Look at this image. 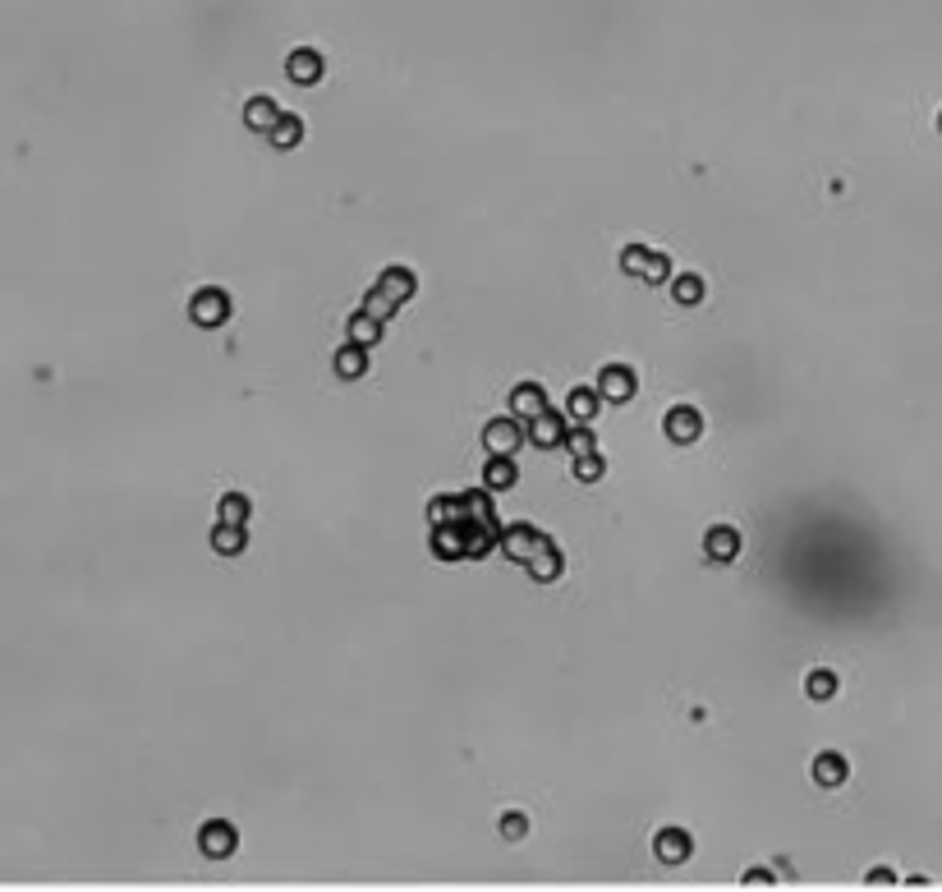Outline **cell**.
<instances>
[{
  "label": "cell",
  "instance_id": "cell-1",
  "mask_svg": "<svg viewBox=\"0 0 942 892\" xmlns=\"http://www.w3.org/2000/svg\"><path fill=\"white\" fill-rule=\"evenodd\" d=\"M520 441H529V428H525V419H515V414L492 419V423L483 428V446H487V456H515V451H520Z\"/></svg>",
  "mask_w": 942,
  "mask_h": 892
},
{
  "label": "cell",
  "instance_id": "cell-2",
  "mask_svg": "<svg viewBox=\"0 0 942 892\" xmlns=\"http://www.w3.org/2000/svg\"><path fill=\"white\" fill-rule=\"evenodd\" d=\"M189 318H193L198 327H221V322L231 318V294L216 290V285L198 290L193 300H189Z\"/></svg>",
  "mask_w": 942,
  "mask_h": 892
},
{
  "label": "cell",
  "instance_id": "cell-3",
  "mask_svg": "<svg viewBox=\"0 0 942 892\" xmlns=\"http://www.w3.org/2000/svg\"><path fill=\"white\" fill-rule=\"evenodd\" d=\"M198 847H202V856H211V860H226V856H235V847H240V833H235L226 819H211V824H202V833H198Z\"/></svg>",
  "mask_w": 942,
  "mask_h": 892
},
{
  "label": "cell",
  "instance_id": "cell-4",
  "mask_svg": "<svg viewBox=\"0 0 942 892\" xmlns=\"http://www.w3.org/2000/svg\"><path fill=\"white\" fill-rule=\"evenodd\" d=\"M634 387H639V378L630 373L625 363H607V368H603V378H598V391H603V401H616V405L634 401Z\"/></svg>",
  "mask_w": 942,
  "mask_h": 892
},
{
  "label": "cell",
  "instance_id": "cell-5",
  "mask_svg": "<svg viewBox=\"0 0 942 892\" xmlns=\"http://www.w3.org/2000/svg\"><path fill=\"white\" fill-rule=\"evenodd\" d=\"M667 437H672L676 446H694V441L703 437V414H699L694 405H676V410L667 414Z\"/></svg>",
  "mask_w": 942,
  "mask_h": 892
},
{
  "label": "cell",
  "instance_id": "cell-6",
  "mask_svg": "<svg viewBox=\"0 0 942 892\" xmlns=\"http://www.w3.org/2000/svg\"><path fill=\"white\" fill-rule=\"evenodd\" d=\"M543 543H547V539H543L534 525H511V530L501 534V552H505V557H515V561H529Z\"/></svg>",
  "mask_w": 942,
  "mask_h": 892
},
{
  "label": "cell",
  "instance_id": "cell-7",
  "mask_svg": "<svg viewBox=\"0 0 942 892\" xmlns=\"http://www.w3.org/2000/svg\"><path fill=\"white\" fill-rule=\"evenodd\" d=\"M285 69H289V79L295 84H304V88H313L318 79H322V55L313 51V46H299V51H289V60H285Z\"/></svg>",
  "mask_w": 942,
  "mask_h": 892
},
{
  "label": "cell",
  "instance_id": "cell-8",
  "mask_svg": "<svg viewBox=\"0 0 942 892\" xmlns=\"http://www.w3.org/2000/svg\"><path fill=\"white\" fill-rule=\"evenodd\" d=\"M653 847H658V860H662V865H685L690 851H694V842H690L685 828H662V833L653 837Z\"/></svg>",
  "mask_w": 942,
  "mask_h": 892
},
{
  "label": "cell",
  "instance_id": "cell-9",
  "mask_svg": "<svg viewBox=\"0 0 942 892\" xmlns=\"http://www.w3.org/2000/svg\"><path fill=\"white\" fill-rule=\"evenodd\" d=\"M703 552H708V561H736L741 557V534L731 525H712L708 539H703Z\"/></svg>",
  "mask_w": 942,
  "mask_h": 892
},
{
  "label": "cell",
  "instance_id": "cell-10",
  "mask_svg": "<svg viewBox=\"0 0 942 892\" xmlns=\"http://www.w3.org/2000/svg\"><path fill=\"white\" fill-rule=\"evenodd\" d=\"M543 410H547V391H543L538 382H520V387L511 391V414H515V419L529 423V419H538Z\"/></svg>",
  "mask_w": 942,
  "mask_h": 892
},
{
  "label": "cell",
  "instance_id": "cell-11",
  "mask_svg": "<svg viewBox=\"0 0 942 892\" xmlns=\"http://www.w3.org/2000/svg\"><path fill=\"white\" fill-rule=\"evenodd\" d=\"M525 566H529V575H534L538 584H552V580H561V570H565V557H561V548H556V543H543V548H538V552H534Z\"/></svg>",
  "mask_w": 942,
  "mask_h": 892
},
{
  "label": "cell",
  "instance_id": "cell-12",
  "mask_svg": "<svg viewBox=\"0 0 942 892\" xmlns=\"http://www.w3.org/2000/svg\"><path fill=\"white\" fill-rule=\"evenodd\" d=\"M336 373L345 378V382H354V378H364L368 373V345H358V341H349V345H340L336 350Z\"/></svg>",
  "mask_w": 942,
  "mask_h": 892
},
{
  "label": "cell",
  "instance_id": "cell-13",
  "mask_svg": "<svg viewBox=\"0 0 942 892\" xmlns=\"http://www.w3.org/2000/svg\"><path fill=\"white\" fill-rule=\"evenodd\" d=\"M529 441L534 446H561L565 441V423L556 410H543L538 419H529Z\"/></svg>",
  "mask_w": 942,
  "mask_h": 892
},
{
  "label": "cell",
  "instance_id": "cell-14",
  "mask_svg": "<svg viewBox=\"0 0 942 892\" xmlns=\"http://www.w3.org/2000/svg\"><path fill=\"white\" fill-rule=\"evenodd\" d=\"M280 115H285V111H280L271 97H249V106H244V124L258 129V134H271Z\"/></svg>",
  "mask_w": 942,
  "mask_h": 892
},
{
  "label": "cell",
  "instance_id": "cell-15",
  "mask_svg": "<svg viewBox=\"0 0 942 892\" xmlns=\"http://www.w3.org/2000/svg\"><path fill=\"white\" fill-rule=\"evenodd\" d=\"M850 778V764H846V755H837V750H823L819 759H814V782L819 787H841Z\"/></svg>",
  "mask_w": 942,
  "mask_h": 892
},
{
  "label": "cell",
  "instance_id": "cell-16",
  "mask_svg": "<svg viewBox=\"0 0 942 892\" xmlns=\"http://www.w3.org/2000/svg\"><path fill=\"white\" fill-rule=\"evenodd\" d=\"M598 405H603V391H598V387H574V391L565 396V410H570L574 423H589V419L598 414Z\"/></svg>",
  "mask_w": 942,
  "mask_h": 892
},
{
  "label": "cell",
  "instance_id": "cell-17",
  "mask_svg": "<svg viewBox=\"0 0 942 892\" xmlns=\"http://www.w3.org/2000/svg\"><path fill=\"white\" fill-rule=\"evenodd\" d=\"M515 479H520V470H515V456H487L483 483H487L492 492H501V488H515Z\"/></svg>",
  "mask_w": 942,
  "mask_h": 892
},
{
  "label": "cell",
  "instance_id": "cell-18",
  "mask_svg": "<svg viewBox=\"0 0 942 892\" xmlns=\"http://www.w3.org/2000/svg\"><path fill=\"white\" fill-rule=\"evenodd\" d=\"M378 285L391 294V300H400V304H405V300H414V290H418V281H414V272H409V267H387V272L378 276Z\"/></svg>",
  "mask_w": 942,
  "mask_h": 892
},
{
  "label": "cell",
  "instance_id": "cell-19",
  "mask_svg": "<svg viewBox=\"0 0 942 892\" xmlns=\"http://www.w3.org/2000/svg\"><path fill=\"white\" fill-rule=\"evenodd\" d=\"M244 543H249L244 525H221V520H216V530H211V548H216V552H221V557H235V552H244Z\"/></svg>",
  "mask_w": 942,
  "mask_h": 892
},
{
  "label": "cell",
  "instance_id": "cell-20",
  "mask_svg": "<svg viewBox=\"0 0 942 892\" xmlns=\"http://www.w3.org/2000/svg\"><path fill=\"white\" fill-rule=\"evenodd\" d=\"M249 497L244 492H226L221 501H216V520H221V525H249Z\"/></svg>",
  "mask_w": 942,
  "mask_h": 892
},
{
  "label": "cell",
  "instance_id": "cell-21",
  "mask_svg": "<svg viewBox=\"0 0 942 892\" xmlns=\"http://www.w3.org/2000/svg\"><path fill=\"white\" fill-rule=\"evenodd\" d=\"M299 138H304V120H299V115H280V120H276V129H271V143L280 147V153H289V147H299Z\"/></svg>",
  "mask_w": 942,
  "mask_h": 892
},
{
  "label": "cell",
  "instance_id": "cell-22",
  "mask_svg": "<svg viewBox=\"0 0 942 892\" xmlns=\"http://www.w3.org/2000/svg\"><path fill=\"white\" fill-rule=\"evenodd\" d=\"M349 341H358V345H378V341H382V322H378L373 313L358 309V313L349 318Z\"/></svg>",
  "mask_w": 942,
  "mask_h": 892
},
{
  "label": "cell",
  "instance_id": "cell-23",
  "mask_svg": "<svg viewBox=\"0 0 942 892\" xmlns=\"http://www.w3.org/2000/svg\"><path fill=\"white\" fill-rule=\"evenodd\" d=\"M396 309H400V300H391V294H387L382 285H373V290H368V300H364V313H373L378 322H387Z\"/></svg>",
  "mask_w": 942,
  "mask_h": 892
},
{
  "label": "cell",
  "instance_id": "cell-24",
  "mask_svg": "<svg viewBox=\"0 0 942 892\" xmlns=\"http://www.w3.org/2000/svg\"><path fill=\"white\" fill-rule=\"evenodd\" d=\"M648 258H653V249H648V244H625V249H621V272H630V276H639V281H643Z\"/></svg>",
  "mask_w": 942,
  "mask_h": 892
},
{
  "label": "cell",
  "instance_id": "cell-25",
  "mask_svg": "<svg viewBox=\"0 0 942 892\" xmlns=\"http://www.w3.org/2000/svg\"><path fill=\"white\" fill-rule=\"evenodd\" d=\"M561 446H565L570 456H594V451H598V437H594L584 423H579L574 432H565V441H561Z\"/></svg>",
  "mask_w": 942,
  "mask_h": 892
},
{
  "label": "cell",
  "instance_id": "cell-26",
  "mask_svg": "<svg viewBox=\"0 0 942 892\" xmlns=\"http://www.w3.org/2000/svg\"><path fill=\"white\" fill-rule=\"evenodd\" d=\"M672 294H676V304H699L703 300V281L690 272V276H676L672 281Z\"/></svg>",
  "mask_w": 942,
  "mask_h": 892
},
{
  "label": "cell",
  "instance_id": "cell-27",
  "mask_svg": "<svg viewBox=\"0 0 942 892\" xmlns=\"http://www.w3.org/2000/svg\"><path fill=\"white\" fill-rule=\"evenodd\" d=\"M837 695V672H828V667H819V672H810V699H832Z\"/></svg>",
  "mask_w": 942,
  "mask_h": 892
},
{
  "label": "cell",
  "instance_id": "cell-28",
  "mask_svg": "<svg viewBox=\"0 0 942 892\" xmlns=\"http://www.w3.org/2000/svg\"><path fill=\"white\" fill-rule=\"evenodd\" d=\"M607 474V465H603V456L594 451V456H574V479L579 483H598Z\"/></svg>",
  "mask_w": 942,
  "mask_h": 892
},
{
  "label": "cell",
  "instance_id": "cell-29",
  "mask_svg": "<svg viewBox=\"0 0 942 892\" xmlns=\"http://www.w3.org/2000/svg\"><path fill=\"white\" fill-rule=\"evenodd\" d=\"M525 833H529V819H525L520 809H511V814H501V837H511V842H520Z\"/></svg>",
  "mask_w": 942,
  "mask_h": 892
},
{
  "label": "cell",
  "instance_id": "cell-30",
  "mask_svg": "<svg viewBox=\"0 0 942 892\" xmlns=\"http://www.w3.org/2000/svg\"><path fill=\"white\" fill-rule=\"evenodd\" d=\"M643 281H653V285L672 281V258L667 253H653V258H648V267H643Z\"/></svg>",
  "mask_w": 942,
  "mask_h": 892
},
{
  "label": "cell",
  "instance_id": "cell-31",
  "mask_svg": "<svg viewBox=\"0 0 942 892\" xmlns=\"http://www.w3.org/2000/svg\"><path fill=\"white\" fill-rule=\"evenodd\" d=\"M868 883H874V887H888V883H897V874H892L888 865H878V869H868Z\"/></svg>",
  "mask_w": 942,
  "mask_h": 892
},
{
  "label": "cell",
  "instance_id": "cell-32",
  "mask_svg": "<svg viewBox=\"0 0 942 892\" xmlns=\"http://www.w3.org/2000/svg\"><path fill=\"white\" fill-rule=\"evenodd\" d=\"M745 883H750V887H763V883H772V869H750Z\"/></svg>",
  "mask_w": 942,
  "mask_h": 892
},
{
  "label": "cell",
  "instance_id": "cell-33",
  "mask_svg": "<svg viewBox=\"0 0 942 892\" xmlns=\"http://www.w3.org/2000/svg\"><path fill=\"white\" fill-rule=\"evenodd\" d=\"M937 129H942V115H937Z\"/></svg>",
  "mask_w": 942,
  "mask_h": 892
}]
</instances>
